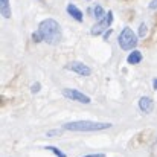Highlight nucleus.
<instances>
[{
	"label": "nucleus",
	"instance_id": "ddd939ff",
	"mask_svg": "<svg viewBox=\"0 0 157 157\" xmlns=\"http://www.w3.org/2000/svg\"><path fill=\"white\" fill-rule=\"evenodd\" d=\"M32 40H34L35 43H40V41H44V38H43V34H41L40 31H37V32H34V34H32Z\"/></svg>",
	"mask_w": 157,
	"mask_h": 157
},
{
	"label": "nucleus",
	"instance_id": "2eb2a0df",
	"mask_svg": "<svg viewBox=\"0 0 157 157\" xmlns=\"http://www.w3.org/2000/svg\"><path fill=\"white\" fill-rule=\"evenodd\" d=\"M59 134H63V130H49L46 133L48 137H55V136H59Z\"/></svg>",
	"mask_w": 157,
	"mask_h": 157
},
{
	"label": "nucleus",
	"instance_id": "f03ea898",
	"mask_svg": "<svg viewBox=\"0 0 157 157\" xmlns=\"http://www.w3.org/2000/svg\"><path fill=\"white\" fill-rule=\"evenodd\" d=\"M38 31L43 34L44 41H46L48 44H52V46L58 44V43L61 41V38H63L59 23H58L56 20H53V18L43 20V21L40 23V26H38Z\"/></svg>",
	"mask_w": 157,
	"mask_h": 157
},
{
	"label": "nucleus",
	"instance_id": "20e7f679",
	"mask_svg": "<svg viewBox=\"0 0 157 157\" xmlns=\"http://www.w3.org/2000/svg\"><path fill=\"white\" fill-rule=\"evenodd\" d=\"M63 96H66L70 101L81 102V104H90V101H92L87 95H84L82 92L75 90V89H63Z\"/></svg>",
	"mask_w": 157,
	"mask_h": 157
},
{
	"label": "nucleus",
	"instance_id": "1a4fd4ad",
	"mask_svg": "<svg viewBox=\"0 0 157 157\" xmlns=\"http://www.w3.org/2000/svg\"><path fill=\"white\" fill-rule=\"evenodd\" d=\"M0 14L3 18H9L11 17V5L9 0H0Z\"/></svg>",
	"mask_w": 157,
	"mask_h": 157
},
{
	"label": "nucleus",
	"instance_id": "a211bd4d",
	"mask_svg": "<svg viewBox=\"0 0 157 157\" xmlns=\"http://www.w3.org/2000/svg\"><path fill=\"white\" fill-rule=\"evenodd\" d=\"M82 157H107L104 153H98V154H87V156H82Z\"/></svg>",
	"mask_w": 157,
	"mask_h": 157
},
{
	"label": "nucleus",
	"instance_id": "dca6fc26",
	"mask_svg": "<svg viewBox=\"0 0 157 157\" xmlns=\"http://www.w3.org/2000/svg\"><path fill=\"white\" fill-rule=\"evenodd\" d=\"M40 90H41V84H40V82H34L32 87H31V92H32V93H37V92H40Z\"/></svg>",
	"mask_w": 157,
	"mask_h": 157
},
{
	"label": "nucleus",
	"instance_id": "6ab92c4d",
	"mask_svg": "<svg viewBox=\"0 0 157 157\" xmlns=\"http://www.w3.org/2000/svg\"><path fill=\"white\" fill-rule=\"evenodd\" d=\"M153 87H154V90H157V78L153 79Z\"/></svg>",
	"mask_w": 157,
	"mask_h": 157
},
{
	"label": "nucleus",
	"instance_id": "39448f33",
	"mask_svg": "<svg viewBox=\"0 0 157 157\" xmlns=\"http://www.w3.org/2000/svg\"><path fill=\"white\" fill-rule=\"evenodd\" d=\"M111 21H113V12H111V11H108V12H107V15H105L104 18L98 20V23H96V25L92 28V35L98 37L99 34H102L105 29H108V28H110Z\"/></svg>",
	"mask_w": 157,
	"mask_h": 157
},
{
	"label": "nucleus",
	"instance_id": "f8f14e48",
	"mask_svg": "<svg viewBox=\"0 0 157 157\" xmlns=\"http://www.w3.org/2000/svg\"><path fill=\"white\" fill-rule=\"evenodd\" d=\"M44 150H48V151H52V153L56 157H67L66 154H64V153H63V151H61V150H58L56 147H51V145H48V147H44Z\"/></svg>",
	"mask_w": 157,
	"mask_h": 157
},
{
	"label": "nucleus",
	"instance_id": "4468645a",
	"mask_svg": "<svg viewBox=\"0 0 157 157\" xmlns=\"http://www.w3.org/2000/svg\"><path fill=\"white\" fill-rule=\"evenodd\" d=\"M139 37L140 38L147 37V23H140V26H139Z\"/></svg>",
	"mask_w": 157,
	"mask_h": 157
},
{
	"label": "nucleus",
	"instance_id": "9d476101",
	"mask_svg": "<svg viewBox=\"0 0 157 157\" xmlns=\"http://www.w3.org/2000/svg\"><path fill=\"white\" fill-rule=\"evenodd\" d=\"M142 61V53L139 52V51H131V53L127 56V63L128 64H139Z\"/></svg>",
	"mask_w": 157,
	"mask_h": 157
},
{
	"label": "nucleus",
	"instance_id": "6e6552de",
	"mask_svg": "<svg viewBox=\"0 0 157 157\" xmlns=\"http://www.w3.org/2000/svg\"><path fill=\"white\" fill-rule=\"evenodd\" d=\"M139 108H140L142 113L150 114V113L153 111V108H154V104H153V101H151L148 96H142V98L139 99Z\"/></svg>",
	"mask_w": 157,
	"mask_h": 157
},
{
	"label": "nucleus",
	"instance_id": "9b49d317",
	"mask_svg": "<svg viewBox=\"0 0 157 157\" xmlns=\"http://www.w3.org/2000/svg\"><path fill=\"white\" fill-rule=\"evenodd\" d=\"M93 15L96 17V20H101V18H104L107 14H105L104 8H102L101 5H96V6H95V12H93Z\"/></svg>",
	"mask_w": 157,
	"mask_h": 157
},
{
	"label": "nucleus",
	"instance_id": "f3484780",
	"mask_svg": "<svg viewBox=\"0 0 157 157\" xmlns=\"http://www.w3.org/2000/svg\"><path fill=\"white\" fill-rule=\"evenodd\" d=\"M148 9H157V0H151L150 3H148Z\"/></svg>",
	"mask_w": 157,
	"mask_h": 157
},
{
	"label": "nucleus",
	"instance_id": "0eeeda50",
	"mask_svg": "<svg viewBox=\"0 0 157 157\" xmlns=\"http://www.w3.org/2000/svg\"><path fill=\"white\" fill-rule=\"evenodd\" d=\"M67 12H69V15H70L72 18H75L78 23H82V20H84V14H82V11H81L76 5L69 3V5H67Z\"/></svg>",
	"mask_w": 157,
	"mask_h": 157
},
{
	"label": "nucleus",
	"instance_id": "7ed1b4c3",
	"mask_svg": "<svg viewBox=\"0 0 157 157\" xmlns=\"http://www.w3.org/2000/svg\"><path fill=\"white\" fill-rule=\"evenodd\" d=\"M117 43L121 46L122 51H133L136 46H137V35L134 34V31L131 28H124L119 38H117Z\"/></svg>",
	"mask_w": 157,
	"mask_h": 157
},
{
	"label": "nucleus",
	"instance_id": "f257e3e1",
	"mask_svg": "<svg viewBox=\"0 0 157 157\" xmlns=\"http://www.w3.org/2000/svg\"><path fill=\"white\" fill-rule=\"evenodd\" d=\"M108 128H111L110 122H95V121H73L63 125V130L76 131V133H92V131H101Z\"/></svg>",
	"mask_w": 157,
	"mask_h": 157
},
{
	"label": "nucleus",
	"instance_id": "423d86ee",
	"mask_svg": "<svg viewBox=\"0 0 157 157\" xmlns=\"http://www.w3.org/2000/svg\"><path fill=\"white\" fill-rule=\"evenodd\" d=\"M69 67H70V70H73L75 73H78V75H81V76H89V75L92 73L90 67L86 66L84 63H79V61H73Z\"/></svg>",
	"mask_w": 157,
	"mask_h": 157
}]
</instances>
